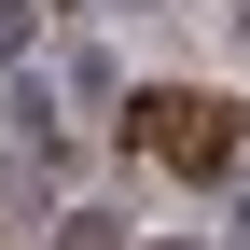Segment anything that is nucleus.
<instances>
[{
    "mask_svg": "<svg viewBox=\"0 0 250 250\" xmlns=\"http://www.w3.org/2000/svg\"><path fill=\"white\" fill-rule=\"evenodd\" d=\"M125 139H139L153 167H181V181H223V167H236V111L195 98V83H153V98L125 111Z\"/></svg>",
    "mask_w": 250,
    "mask_h": 250,
    "instance_id": "1",
    "label": "nucleus"
},
{
    "mask_svg": "<svg viewBox=\"0 0 250 250\" xmlns=\"http://www.w3.org/2000/svg\"><path fill=\"white\" fill-rule=\"evenodd\" d=\"M28 42H42V0H0V56L28 70Z\"/></svg>",
    "mask_w": 250,
    "mask_h": 250,
    "instance_id": "2",
    "label": "nucleus"
},
{
    "mask_svg": "<svg viewBox=\"0 0 250 250\" xmlns=\"http://www.w3.org/2000/svg\"><path fill=\"white\" fill-rule=\"evenodd\" d=\"M236 42H250V0H236Z\"/></svg>",
    "mask_w": 250,
    "mask_h": 250,
    "instance_id": "4",
    "label": "nucleus"
},
{
    "mask_svg": "<svg viewBox=\"0 0 250 250\" xmlns=\"http://www.w3.org/2000/svg\"><path fill=\"white\" fill-rule=\"evenodd\" d=\"M111 14H153V0H111Z\"/></svg>",
    "mask_w": 250,
    "mask_h": 250,
    "instance_id": "3",
    "label": "nucleus"
}]
</instances>
